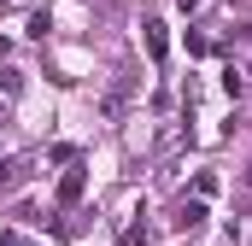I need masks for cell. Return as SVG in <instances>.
Masks as SVG:
<instances>
[{
	"mask_svg": "<svg viewBox=\"0 0 252 246\" xmlns=\"http://www.w3.org/2000/svg\"><path fill=\"white\" fill-rule=\"evenodd\" d=\"M82 187H88V170H82V158H70V164H64V176H59V205H64V211H76Z\"/></svg>",
	"mask_w": 252,
	"mask_h": 246,
	"instance_id": "1",
	"label": "cell"
},
{
	"mask_svg": "<svg viewBox=\"0 0 252 246\" xmlns=\"http://www.w3.org/2000/svg\"><path fill=\"white\" fill-rule=\"evenodd\" d=\"M141 41H147V59L164 64V53H170V35H164V24H158V18H147V24H141Z\"/></svg>",
	"mask_w": 252,
	"mask_h": 246,
	"instance_id": "2",
	"label": "cell"
},
{
	"mask_svg": "<svg viewBox=\"0 0 252 246\" xmlns=\"http://www.w3.org/2000/svg\"><path fill=\"white\" fill-rule=\"evenodd\" d=\"M24 176H30V158H0V193H12Z\"/></svg>",
	"mask_w": 252,
	"mask_h": 246,
	"instance_id": "3",
	"label": "cell"
},
{
	"mask_svg": "<svg viewBox=\"0 0 252 246\" xmlns=\"http://www.w3.org/2000/svg\"><path fill=\"white\" fill-rule=\"evenodd\" d=\"M199 223H205V199L193 193V199H182V205H176V229H199Z\"/></svg>",
	"mask_w": 252,
	"mask_h": 246,
	"instance_id": "4",
	"label": "cell"
},
{
	"mask_svg": "<svg viewBox=\"0 0 252 246\" xmlns=\"http://www.w3.org/2000/svg\"><path fill=\"white\" fill-rule=\"evenodd\" d=\"M223 88H229V100H241V94H247V76H241V64H229V70H223Z\"/></svg>",
	"mask_w": 252,
	"mask_h": 246,
	"instance_id": "5",
	"label": "cell"
},
{
	"mask_svg": "<svg viewBox=\"0 0 252 246\" xmlns=\"http://www.w3.org/2000/svg\"><path fill=\"white\" fill-rule=\"evenodd\" d=\"M193 193H199V199H211V193H217V176H211V170H199V176H193Z\"/></svg>",
	"mask_w": 252,
	"mask_h": 246,
	"instance_id": "6",
	"label": "cell"
},
{
	"mask_svg": "<svg viewBox=\"0 0 252 246\" xmlns=\"http://www.w3.org/2000/svg\"><path fill=\"white\" fill-rule=\"evenodd\" d=\"M118 246H147V229H141V223H129L124 235H118Z\"/></svg>",
	"mask_w": 252,
	"mask_h": 246,
	"instance_id": "7",
	"label": "cell"
},
{
	"mask_svg": "<svg viewBox=\"0 0 252 246\" xmlns=\"http://www.w3.org/2000/svg\"><path fill=\"white\" fill-rule=\"evenodd\" d=\"M18 88H24V76L18 70H0V94H18Z\"/></svg>",
	"mask_w": 252,
	"mask_h": 246,
	"instance_id": "8",
	"label": "cell"
},
{
	"mask_svg": "<svg viewBox=\"0 0 252 246\" xmlns=\"http://www.w3.org/2000/svg\"><path fill=\"white\" fill-rule=\"evenodd\" d=\"M176 6H182V12H193V6H199V0H176Z\"/></svg>",
	"mask_w": 252,
	"mask_h": 246,
	"instance_id": "9",
	"label": "cell"
},
{
	"mask_svg": "<svg viewBox=\"0 0 252 246\" xmlns=\"http://www.w3.org/2000/svg\"><path fill=\"white\" fill-rule=\"evenodd\" d=\"M6 6H12V0H0V12H6Z\"/></svg>",
	"mask_w": 252,
	"mask_h": 246,
	"instance_id": "10",
	"label": "cell"
},
{
	"mask_svg": "<svg viewBox=\"0 0 252 246\" xmlns=\"http://www.w3.org/2000/svg\"><path fill=\"white\" fill-rule=\"evenodd\" d=\"M0 123H6V106H0Z\"/></svg>",
	"mask_w": 252,
	"mask_h": 246,
	"instance_id": "11",
	"label": "cell"
},
{
	"mask_svg": "<svg viewBox=\"0 0 252 246\" xmlns=\"http://www.w3.org/2000/svg\"><path fill=\"white\" fill-rule=\"evenodd\" d=\"M247 182H252V176H247Z\"/></svg>",
	"mask_w": 252,
	"mask_h": 246,
	"instance_id": "12",
	"label": "cell"
}]
</instances>
